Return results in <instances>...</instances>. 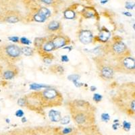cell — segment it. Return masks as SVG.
<instances>
[{
    "label": "cell",
    "mask_w": 135,
    "mask_h": 135,
    "mask_svg": "<svg viewBox=\"0 0 135 135\" xmlns=\"http://www.w3.org/2000/svg\"><path fill=\"white\" fill-rule=\"evenodd\" d=\"M49 117L50 120L54 122H60L61 118L60 112L55 110H51L49 113Z\"/></svg>",
    "instance_id": "cell-5"
},
{
    "label": "cell",
    "mask_w": 135,
    "mask_h": 135,
    "mask_svg": "<svg viewBox=\"0 0 135 135\" xmlns=\"http://www.w3.org/2000/svg\"><path fill=\"white\" fill-rule=\"evenodd\" d=\"M54 48L55 47H54V45L52 42H49V43L45 45L44 50L46 51H50L53 50Z\"/></svg>",
    "instance_id": "cell-17"
},
{
    "label": "cell",
    "mask_w": 135,
    "mask_h": 135,
    "mask_svg": "<svg viewBox=\"0 0 135 135\" xmlns=\"http://www.w3.org/2000/svg\"><path fill=\"white\" fill-rule=\"evenodd\" d=\"M24 112L23 111L21 110V109H19V110L16 111V115L17 117H22L24 115Z\"/></svg>",
    "instance_id": "cell-27"
},
{
    "label": "cell",
    "mask_w": 135,
    "mask_h": 135,
    "mask_svg": "<svg viewBox=\"0 0 135 135\" xmlns=\"http://www.w3.org/2000/svg\"><path fill=\"white\" fill-rule=\"evenodd\" d=\"M34 19L36 20L37 22H43L45 20H46L45 18H44L43 16H42L41 14H39L38 13H37L35 16H34Z\"/></svg>",
    "instance_id": "cell-18"
},
{
    "label": "cell",
    "mask_w": 135,
    "mask_h": 135,
    "mask_svg": "<svg viewBox=\"0 0 135 135\" xmlns=\"http://www.w3.org/2000/svg\"><path fill=\"white\" fill-rule=\"evenodd\" d=\"M134 8H135V6H134Z\"/></svg>",
    "instance_id": "cell-43"
},
{
    "label": "cell",
    "mask_w": 135,
    "mask_h": 135,
    "mask_svg": "<svg viewBox=\"0 0 135 135\" xmlns=\"http://www.w3.org/2000/svg\"><path fill=\"white\" fill-rule=\"evenodd\" d=\"M111 35V33L107 30H103L101 31L99 33V38L102 41H107L109 39V37Z\"/></svg>",
    "instance_id": "cell-9"
},
{
    "label": "cell",
    "mask_w": 135,
    "mask_h": 135,
    "mask_svg": "<svg viewBox=\"0 0 135 135\" xmlns=\"http://www.w3.org/2000/svg\"><path fill=\"white\" fill-rule=\"evenodd\" d=\"M91 91H94L96 90V87H95V86H91Z\"/></svg>",
    "instance_id": "cell-37"
},
{
    "label": "cell",
    "mask_w": 135,
    "mask_h": 135,
    "mask_svg": "<svg viewBox=\"0 0 135 135\" xmlns=\"http://www.w3.org/2000/svg\"><path fill=\"white\" fill-rule=\"evenodd\" d=\"M110 119V117H109V115L108 114H103L101 115V120L103 122H108Z\"/></svg>",
    "instance_id": "cell-24"
},
{
    "label": "cell",
    "mask_w": 135,
    "mask_h": 135,
    "mask_svg": "<svg viewBox=\"0 0 135 135\" xmlns=\"http://www.w3.org/2000/svg\"><path fill=\"white\" fill-rule=\"evenodd\" d=\"M22 53H23L25 55H27V56L31 55L32 54V49L30 47H25L22 48Z\"/></svg>",
    "instance_id": "cell-16"
},
{
    "label": "cell",
    "mask_w": 135,
    "mask_h": 135,
    "mask_svg": "<svg viewBox=\"0 0 135 135\" xmlns=\"http://www.w3.org/2000/svg\"><path fill=\"white\" fill-rule=\"evenodd\" d=\"M101 74L106 78H112L114 75V71L109 67H104L101 70Z\"/></svg>",
    "instance_id": "cell-7"
},
{
    "label": "cell",
    "mask_w": 135,
    "mask_h": 135,
    "mask_svg": "<svg viewBox=\"0 0 135 135\" xmlns=\"http://www.w3.org/2000/svg\"><path fill=\"white\" fill-rule=\"evenodd\" d=\"M59 27H60V24L56 21L51 22L48 26V28L51 31H55V30L58 29Z\"/></svg>",
    "instance_id": "cell-11"
},
{
    "label": "cell",
    "mask_w": 135,
    "mask_h": 135,
    "mask_svg": "<svg viewBox=\"0 0 135 135\" xmlns=\"http://www.w3.org/2000/svg\"><path fill=\"white\" fill-rule=\"evenodd\" d=\"M72 129L70 128H66L64 129L62 132H63V134H67L70 133V132H72Z\"/></svg>",
    "instance_id": "cell-28"
},
{
    "label": "cell",
    "mask_w": 135,
    "mask_h": 135,
    "mask_svg": "<svg viewBox=\"0 0 135 135\" xmlns=\"http://www.w3.org/2000/svg\"><path fill=\"white\" fill-rule=\"evenodd\" d=\"M131 108L135 112V100H134L132 103H131Z\"/></svg>",
    "instance_id": "cell-33"
},
{
    "label": "cell",
    "mask_w": 135,
    "mask_h": 135,
    "mask_svg": "<svg viewBox=\"0 0 135 135\" xmlns=\"http://www.w3.org/2000/svg\"><path fill=\"white\" fill-rule=\"evenodd\" d=\"M60 122H61V124H68L70 122V118L68 115H66V116L61 118Z\"/></svg>",
    "instance_id": "cell-19"
},
{
    "label": "cell",
    "mask_w": 135,
    "mask_h": 135,
    "mask_svg": "<svg viewBox=\"0 0 135 135\" xmlns=\"http://www.w3.org/2000/svg\"><path fill=\"white\" fill-rule=\"evenodd\" d=\"M42 2L46 3V4H50V3H52L53 0H41Z\"/></svg>",
    "instance_id": "cell-32"
},
{
    "label": "cell",
    "mask_w": 135,
    "mask_h": 135,
    "mask_svg": "<svg viewBox=\"0 0 135 135\" xmlns=\"http://www.w3.org/2000/svg\"><path fill=\"white\" fill-rule=\"evenodd\" d=\"M123 128L126 131H128L131 128V124L130 122L124 121L123 122Z\"/></svg>",
    "instance_id": "cell-21"
},
{
    "label": "cell",
    "mask_w": 135,
    "mask_h": 135,
    "mask_svg": "<svg viewBox=\"0 0 135 135\" xmlns=\"http://www.w3.org/2000/svg\"><path fill=\"white\" fill-rule=\"evenodd\" d=\"M79 78H80V76H79L78 74H72V75H70L68 77V78L70 80H72V82L78 80V79H79Z\"/></svg>",
    "instance_id": "cell-22"
},
{
    "label": "cell",
    "mask_w": 135,
    "mask_h": 135,
    "mask_svg": "<svg viewBox=\"0 0 135 135\" xmlns=\"http://www.w3.org/2000/svg\"><path fill=\"white\" fill-rule=\"evenodd\" d=\"M64 49H69V51H70L72 48L69 47H64Z\"/></svg>",
    "instance_id": "cell-40"
},
{
    "label": "cell",
    "mask_w": 135,
    "mask_h": 135,
    "mask_svg": "<svg viewBox=\"0 0 135 135\" xmlns=\"http://www.w3.org/2000/svg\"><path fill=\"white\" fill-rule=\"evenodd\" d=\"M38 13L39 14H41L42 16L45 18H47L48 17L51 15L50 11H49L47 8H41V9H39V11H38Z\"/></svg>",
    "instance_id": "cell-10"
},
{
    "label": "cell",
    "mask_w": 135,
    "mask_h": 135,
    "mask_svg": "<svg viewBox=\"0 0 135 135\" xmlns=\"http://www.w3.org/2000/svg\"><path fill=\"white\" fill-rule=\"evenodd\" d=\"M11 41L13 42H18L19 41V38L18 37H10L8 38Z\"/></svg>",
    "instance_id": "cell-30"
},
{
    "label": "cell",
    "mask_w": 135,
    "mask_h": 135,
    "mask_svg": "<svg viewBox=\"0 0 135 135\" xmlns=\"http://www.w3.org/2000/svg\"><path fill=\"white\" fill-rule=\"evenodd\" d=\"M68 57L67 55H62L61 56V61H64V62H67L68 61Z\"/></svg>",
    "instance_id": "cell-31"
},
{
    "label": "cell",
    "mask_w": 135,
    "mask_h": 135,
    "mask_svg": "<svg viewBox=\"0 0 135 135\" xmlns=\"http://www.w3.org/2000/svg\"><path fill=\"white\" fill-rule=\"evenodd\" d=\"M75 120L78 124H83L85 122V116L83 114H78L75 117Z\"/></svg>",
    "instance_id": "cell-14"
},
{
    "label": "cell",
    "mask_w": 135,
    "mask_h": 135,
    "mask_svg": "<svg viewBox=\"0 0 135 135\" xmlns=\"http://www.w3.org/2000/svg\"><path fill=\"white\" fill-rule=\"evenodd\" d=\"M18 104L20 106H24L25 105V100L23 99H20L18 101Z\"/></svg>",
    "instance_id": "cell-29"
},
{
    "label": "cell",
    "mask_w": 135,
    "mask_h": 135,
    "mask_svg": "<svg viewBox=\"0 0 135 135\" xmlns=\"http://www.w3.org/2000/svg\"><path fill=\"white\" fill-rule=\"evenodd\" d=\"M14 72H12V71H6V72H5L4 74H3V77H4L5 79H7V80L12 79V78L14 77Z\"/></svg>",
    "instance_id": "cell-15"
},
{
    "label": "cell",
    "mask_w": 135,
    "mask_h": 135,
    "mask_svg": "<svg viewBox=\"0 0 135 135\" xmlns=\"http://www.w3.org/2000/svg\"><path fill=\"white\" fill-rule=\"evenodd\" d=\"M101 99H102V96H101V95H99V94H95L93 96V99L95 100V101H101Z\"/></svg>",
    "instance_id": "cell-26"
},
{
    "label": "cell",
    "mask_w": 135,
    "mask_h": 135,
    "mask_svg": "<svg viewBox=\"0 0 135 135\" xmlns=\"http://www.w3.org/2000/svg\"><path fill=\"white\" fill-rule=\"evenodd\" d=\"M133 28H134V31H135V24L133 25Z\"/></svg>",
    "instance_id": "cell-42"
},
{
    "label": "cell",
    "mask_w": 135,
    "mask_h": 135,
    "mask_svg": "<svg viewBox=\"0 0 135 135\" xmlns=\"http://www.w3.org/2000/svg\"><path fill=\"white\" fill-rule=\"evenodd\" d=\"M93 38L92 33L89 31H83L80 33L79 39L83 44H89L91 42Z\"/></svg>",
    "instance_id": "cell-2"
},
{
    "label": "cell",
    "mask_w": 135,
    "mask_h": 135,
    "mask_svg": "<svg viewBox=\"0 0 135 135\" xmlns=\"http://www.w3.org/2000/svg\"><path fill=\"white\" fill-rule=\"evenodd\" d=\"M18 19L15 16H9L6 18V21L9 23H16L18 22Z\"/></svg>",
    "instance_id": "cell-20"
},
{
    "label": "cell",
    "mask_w": 135,
    "mask_h": 135,
    "mask_svg": "<svg viewBox=\"0 0 135 135\" xmlns=\"http://www.w3.org/2000/svg\"><path fill=\"white\" fill-rule=\"evenodd\" d=\"M118 126V124H114V125H113V127H114V130H115V129H117V126Z\"/></svg>",
    "instance_id": "cell-38"
},
{
    "label": "cell",
    "mask_w": 135,
    "mask_h": 135,
    "mask_svg": "<svg viewBox=\"0 0 135 135\" xmlns=\"http://www.w3.org/2000/svg\"><path fill=\"white\" fill-rule=\"evenodd\" d=\"M20 41H21L22 43H23L25 45H29L31 43V41L26 38H25V37H22V38H20Z\"/></svg>",
    "instance_id": "cell-25"
},
{
    "label": "cell",
    "mask_w": 135,
    "mask_h": 135,
    "mask_svg": "<svg viewBox=\"0 0 135 135\" xmlns=\"http://www.w3.org/2000/svg\"><path fill=\"white\" fill-rule=\"evenodd\" d=\"M64 16L67 19H73L75 17V14L72 10H66L64 12Z\"/></svg>",
    "instance_id": "cell-13"
},
{
    "label": "cell",
    "mask_w": 135,
    "mask_h": 135,
    "mask_svg": "<svg viewBox=\"0 0 135 135\" xmlns=\"http://www.w3.org/2000/svg\"><path fill=\"white\" fill-rule=\"evenodd\" d=\"M53 44L54 45L55 48H60L66 45V40L65 38L61 37H58L57 38H55L54 41H53Z\"/></svg>",
    "instance_id": "cell-6"
},
{
    "label": "cell",
    "mask_w": 135,
    "mask_h": 135,
    "mask_svg": "<svg viewBox=\"0 0 135 135\" xmlns=\"http://www.w3.org/2000/svg\"><path fill=\"white\" fill-rule=\"evenodd\" d=\"M123 14H124L125 16H129V17L132 16V14L130 12H123Z\"/></svg>",
    "instance_id": "cell-35"
},
{
    "label": "cell",
    "mask_w": 135,
    "mask_h": 135,
    "mask_svg": "<svg viewBox=\"0 0 135 135\" xmlns=\"http://www.w3.org/2000/svg\"><path fill=\"white\" fill-rule=\"evenodd\" d=\"M6 51L7 54L12 57H18L21 54V51H20V48L16 45H11L7 47L6 49Z\"/></svg>",
    "instance_id": "cell-1"
},
{
    "label": "cell",
    "mask_w": 135,
    "mask_h": 135,
    "mask_svg": "<svg viewBox=\"0 0 135 135\" xmlns=\"http://www.w3.org/2000/svg\"><path fill=\"white\" fill-rule=\"evenodd\" d=\"M6 122H7V123H9V120H8V119H7V120H6Z\"/></svg>",
    "instance_id": "cell-41"
},
{
    "label": "cell",
    "mask_w": 135,
    "mask_h": 135,
    "mask_svg": "<svg viewBox=\"0 0 135 135\" xmlns=\"http://www.w3.org/2000/svg\"><path fill=\"white\" fill-rule=\"evenodd\" d=\"M108 2V0H101V3H107V2Z\"/></svg>",
    "instance_id": "cell-36"
},
{
    "label": "cell",
    "mask_w": 135,
    "mask_h": 135,
    "mask_svg": "<svg viewBox=\"0 0 135 135\" xmlns=\"http://www.w3.org/2000/svg\"><path fill=\"white\" fill-rule=\"evenodd\" d=\"M135 6V3H132V2H126L125 7L126 9H132L134 8Z\"/></svg>",
    "instance_id": "cell-23"
},
{
    "label": "cell",
    "mask_w": 135,
    "mask_h": 135,
    "mask_svg": "<svg viewBox=\"0 0 135 135\" xmlns=\"http://www.w3.org/2000/svg\"><path fill=\"white\" fill-rule=\"evenodd\" d=\"M43 95L47 99H53L57 96V91L53 89H46L43 92Z\"/></svg>",
    "instance_id": "cell-8"
},
{
    "label": "cell",
    "mask_w": 135,
    "mask_h": 135,
    "mask_svg": "<svg viewBox=\"0 0 135 135\" xmlns=\"http://www.w3.org/2000/svg\"><path fill=\"white\" fill-rule=\"evenodd\" d=\"M44 61L47 64H50L51 62V60H50V59H48V58H45V59H44Z\"/></svg>",
    "instance_id": "cell-34"
},
{
    "label": "cell",
    "mask_w": 135,
    "mask_h": 135,
    "mask_svg": "<svg viewBox=\"0 0 135 135\" xmlns=\"http://www.w3.org/2000/svg\"><path fill=\"white\" fill-rule=\"evenodd\" d=\"M123 65L126 69L130 70H135V60L131 57H127L123 60Z\"/></svg>",
    "instance_id": "cell-3"
},
{
    "label": "cell",
    "mask_w": 135,
    "mask_h": 135,
    "mask_svg": "<svg viewBox=\"0 0 135 135\" xmlns=\"http://www.w3.org/2000/svg\"><path fill=\"white\" fill-rule=\"evenodd\" d=\"M113 49L116 54H121L124 53L126 50V45L123 42H118L115 43L113 46Z\"/></svg>",
    "instance_id": "cell-4"
},
{
    "label": "cell",
    "mask_w": 135,
    "mask_h": 135,
    "mask_svg": "<svg viewBox=\"0 0 135 135\" xmlns=\"http://www.w3.org/2000/svg\"><path fill=\"white\" fill-rule=\"evenodd\" d=\"M49 87V86L47 85H45V84H37V83H33V84H31L30 85V88L32 90H38L39 89H41V88H47Z\"/></svg>",
    "instance_id": "cell-12"
},
{
    "label": "cell",
    "mask_w": 135,
    "mask_h": 135,
    "mask_svg": "<svg viewBox=\"0 0 135 135\" xmlns=\"http://www.w3.org/2000/svg\"><path fill=\"white\" fill-rule=\"evenodd\" d=\"M22 122H25L26 121V119L25 118H22Z\"/></svg>",
    "instance_id": "cell-39"
}]
</instances>
